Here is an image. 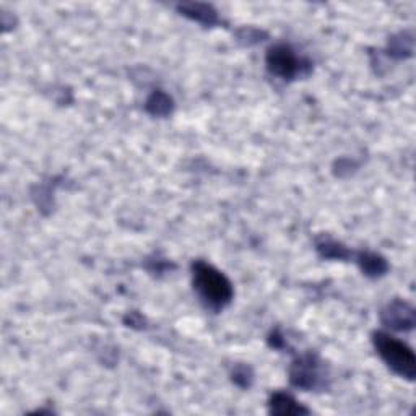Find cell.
<instances>
[{
	"mask_svg": "<svg viewBox=\"0 0 416 416\" xmlns=\"http://www.w3.org/2000/svg\"><path fill=\"white\" fill-rule=\"evenodd\" d=\"M382 322L395 330H412L415 325V310L405 301H394L382 310Z\"/></svg>",
	"mask_w": 416,
	"mask_h": 416,
	"instance_id": "cell-5",
	"label": "cell"
},
{
	"mask_svg": "<svg viewBox=\"0 0 416 416\" xmlns=\"http://www.w3.org/2000/svg\"><path fill=\"white\" fill-rule=\"evenodd\" d=\"M180 12H184V15H187L189 18L197 20V22L202 23H208L212 24L217 20V13L213 12L212 7L203 3H190V5H182L180 7Z\"/></svg>",
	"mask_w": 416,
	"mask_h": 416,
	"instance_id": "cell-7",
	"label": "cell"
},
{
	"mask_svg": "<svg viewBox=\"0 0 416 416\" xmlns=\"http://www.w3.org/2000/svg\"><path fill=\"white\" fill-rule=\"evenodd\" d=\"M270 413L275 415H301V413H309L308 408L301 407V405L294 400L292 395L277 392L272 395L270 399Z\"/></svg>",
	"mask_w": 416,
	"mask_h": 416,
	"instance_id": "cell-6",
	"label": "cell"
},
{
	"mask_svg": "<svg viewBox=\"0 0 416 416\" xmlns=\"http://www.w3.org/2000/svg\"><path fill=\"white\" fill-rule=\"evenodd\" d=\"M171 108H173L171 98L162 92L153 93L147 101V109L152 114H155V116H164V114L171 111Z\"/></svg>",
	"mask_w": 416,
	"mask_h": 416,
	"instance_id": "cell-9",
	"label": "cell"
},
{
	"mask_svg": "<svg viewBox=\"0 0 416 416\" xmlns=\"http://www.w3.org/2000/svg\"><path fill=\"white\" fill-rule=\"evenodd\" d=\"M254 374L248 366H238L236 369L233 371V380L234 384H238L239 387H249L250 382H252Z\"/></svg>",
	"mask_w": 416,
	"mask_h": 416,
	"instance_id": "cell-11",
	"label": "cell"
},
{
	"mask_svg": "<svg viewBox=\"0 0 416 416\" xmlns=\"http://www.w3.org/2000/svg\"><path fill=\"white\" fill-rule=\"evenodd\" d=\"M267 67L277 77L292 80L303 70V60L287 44H277V46L268 49Z\"/></svg>",
	"mask_w": 416,
	"mask_h": 416,
	"instance_id": "cell-3",
	"label": "cell"
},
{
	"mask_svg": "<svg viewBox=\"0 0 416 416\" xmlns=\"http://www.w3.org/2000/svg\"><path fill=\"white\" fill-rule=\"evenodd\" d=\"M319 250L325 255V257H335V259H345L348 254L342 244L333 243V241H324V243H320Z\"/></svg>",
	"mask_w": 416,
	"mask_h": 416,
	"instance_id": "cell-10",
	"label": "cell"
},
{
	"mask_svg": "<svg viewBox=\"0 0 416 416\" xmlns=\"http://www.w3.org/2000/svg\"><path fill=\"white\" fill-rule=\"evenodd\" d=\"M289 375H292L293 385H296L299 389L310 390L317 387L320 380L317 359L310 357V354H306V357L294 361L292 366V371H289Z\"/></svg>",
	"mask_w": 416,
	"mask_h": 416,
	"instance_id": "cell-4",
	"label": "cell"
},
{
	"mask_svg": "<svg viewBox=\"0 0 416 416\" xmlns=\"http://www.w3.org/2000/svg\"><path fill=\"white\" fill-rule=\"evenodd\" d=\"M359 265L363 268V272L369 277H379L387 270V264L382 257L375 254H361L359 255Z\"/></svg>",
	"mask_w": 416,
	"mask_h": 416,
	"instance_id": "cell-8",
	"label": "cell"
},
{
	"mask_svg": "<svg viewBox=\"0 0 416 416\" xmlns=\"http://www.w3.org/2000/svg\"><path fill=\"white\" fill-rule=\"evenodd\" d=\"M373 340L379 357L392 373L408 380L415 379L416 358L413 350L407 343L385 332H375Z\"/></svg>",
	"mask_w": 416,
	"mask_h": 416,
	"instance_id": "cell-2",
	"label": "cell"
},
{
	"mask_svg": "<svg viewBox=\"0 0 416 416\" xmlns=\"http://www.w3.org/2000/svg\"><path fill=\"white\" fill-rule=\"evenodd\" d=\"M194 288L207 306L213 309H223L233 299V285L224 275L207 262H195L192 265Z\"/></svg>",
	"mask_w": 416,
	"mask_h": 416,
	"instance_id": "cell-1",
	"label": "cell"
}]
</instances>
